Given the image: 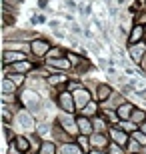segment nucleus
Returning <instances> with one entry per match:
<instances>
[{
    "label": "nucleus",
    "mask_w": 146,
    "mask_h": 154,
    "mask_svg": "<svg viewBox=\"0 0 146 154\" xmlns=\"http://www.w3.org/2000/svg\"><path fill=\"white\" fill-rule=\"evenodd\" d=\"M58 122H60V128L66 132V134H70V136H78V134H80L78 122H76V118H72V114L62 112V114L58 116Z\"/></svg>",
    "instance_id": "1"
},
{
    "label": "nucleus",
    "mask_w": 146,
    "mask_h": 154,
    "mask_svg": "<svg viewBox=\"0 0 146 154\" xmlns=\"http://www.w3.org/2000/svg\"><path fill=\"white\" fill-rule=\"evenodd\" d=\"M56 102H58V106H60V110H64V112H68V114H72L74 110H76L74 96H72V92H68V90H60Z\"/></svg>",
    "instance_id": "2"
},
{
    "label": "nucleus",
    "mask_w": 146,
    "mask_h": 154,
    "mask_svg": "<svg viewBox=\"0 0 146 154\" xmlns=\"http://www.w3.org/2000/svg\"><path fill=\"white\" fill-rule=\"evenodd\" d=\"M72 96H74V102H76V108H78V112L84 108L86 104L92 102V92H90L88 88H84V86H80L78 90H74Z\"/></svg>",
    "instance_id": "3"
},
{
    "label": "nucleus",
    "mask_w": 146,
    "mask_h": 154,
    "mask_svg": "<svg viewBox=\"0 0 146 154\" xmlns=\"http://www.w3.org/2000/svg\"><path fill=\"white\" fill-rule=\"evenodd\" d=\"M46 66L50 68V72H56V70L64 72V70L72 68V62H70L66 56H62V58H48V60H46Z\"/></svg>",
    "instance_id": "4"
},
{
    "label": "nucleus",
    "mask_w": 146,
    "mask_h": 154,
    "mask_svg": "<svg viewBox=\"0 0 146 154\" xmlns=\"http://www.w3.org/2000/svg\"><path fill=\"white\" fill-rule=\"evenodd\" d=\"M30 46H32V54L34 56H48V52H50V48H52V44L48 42V40H44V38L32 40Z\"/></svg>",
    "instance_id": "5"
},
{
    "label": "nucleus",
    "mask_w": 146,
    "mask_h": 154,
    "mask_svg": "<svg viewBox=\"0 0 146 154\" xmlns=\"http://www.w3.org/2000/svg\"><path fill=\"white\" fill-rule=\"evenodd\" d=\"M108 134H110V140L116 142V144H120V146H126V144L130 142L128 132H124L120 126H110V128H108Z\"/></svg>",
    "instance_id": "6"
},
{
    "label": "nucleus",
    "mask_w": 146,
    "mask_h": 154,
    "mask_svg": "<svg viewBox=\"0 0 146 154\" xmlns=\"http://www.w3.org/2000/svg\"><path fill=\"white\" fill-rule=\"evenodd\" d=\"M36 68V64L30 62V60H22V62H16V64H10V66H4L6 72H14V74H26L30 70Z\"/></svg>",
    "instance_id": "7"
},
{
    "label": "nucleus",
    "mask_w": 146,
    "mask_h": 154,
    "mask_svg": "<svg viewBox=\"0 0 146 154\" xmlns=\"http://www.w3.org/2000/svg\"><path fill=\"white\" fill-rule=\"evenodd\" d=\"M128 52H130V58H132L136 64H142V60H144V52H146V42L142 40V42H138V44H130Z\"/></svg>",
    "instance_id": "8"
},
{
    "label": "nucleus",
    "mask_w": 146,
    "mask_h": 154,
    "mask_svg": "<svg viewBox=\"0 0 146 154\" xmlns=\"http://www.w3.org/2000/svg\"><path fill=\"white\" fill-rule=\"evenodd\" d=\"M90 144H92V150H106L110 144H108V136L102 134V132H94L90 136Z\"/></svg>",
    "instance_id": "9"
},
{
    "label": "nucleus",
    "mask_w": 146,
    "mask_h": 154,
    "mask_svg": "<svg viewBox=\"0 0 146 154\" xmlns=\"http://www.w3.org/2000/svg\"><path fill=\"white\" fill-rule=\"evenodd\" d=\"M22 60H28V58H26V52H18V50H4V66H10V64L22 62Z\"/></svg>",
    "instance_id": "10"
},
{
    "label": "nucleus",
    "mask_w": 146,
    "mask_h": 154,
    "mask_svg": "<svg viewBox=\"0 0 146 154\" xmlns=\"http://www.w3.org/2000/svg\"><path fill=\"white\" fill-rule=\"evenodd\" d=\"M76 122H78L80 134H84V136H92V134H94V124H92V120H90V118H86V116L80 114L78 118H76Z\"/></svg>",
    "instance_id": "11"
},
{
    "label": "nucleus",
    "mask_w": 146,
    "mask_h": 154,
    "mask_svg": "<svg viewBox=\"0 0 146 154\" xmlns=\"http://www.w3.org/2000/svg\"><path fill=\"white\" fill-rule=\"evenodd\" d=\"M144 36H146L144 26H142V24H134L132 30L128 32V44H138V42L144 40Z\"/></svg>",
    "instance_id": "12"
},
{
    "label": "nucleus",
    "mask_w": 146,
    "mask_h": 154,
    "mask_svg": "<svg viewBox=\"0 0 146 154\" xmlns=\"http://www.w3.org/2000/svg\"><path fill=\"white\" fill-rule=\"evenodd\" d=\"M112 94H114V92H112V86H108V84H98V86H96V90H94L96 102H106Z\"/></svg>",
    "instance_id": "13"
},
{
    "label": "nucleus",
    "mask_w": 146,
    "mask_h": 154,
    "mask_svg": "<svg viewBox=\"0 0 146 154\" xmlns=\"http://www.w3.org/2000/svg\"><path fill=\"white\" fill-rule=\"evenodd\" d=\"M134 110H136V106L132 102H122L116 108V114H118V118H120V120H130V118H132V114H134Z\"/></svg>",
    "instance_id": "14"
},
{
    "label": "nucleus",
    "mask_w": 146,
    "mask_h": 154,
    "mask_svg": "<svg viewBox=\"0 0 146 154\" xmlns=\"http://www.w3.org/2000/svg\"><path fill=\"white\" fill-rule=\"evenodd\" d=\"M46 82H48L50 86H56L58 90H62V88H66L68 78L64 74H52V76H46Z\"/></svg>",
    "instance_id": "15"
},
{
    "label": "nucleus",
    "mask_w": 146,
    "mask_h": 154,
    "mask_svg": "<svg viewBox=\"0 0 146 154\" xmlns=\"http://www.w3.org/2000/svg\"><path fill=\"white\" fill-rule=\"evenodd\" d=\"M84 150L74 142H64L62 146H58V154H82Z\"/></svg>",
    "instance_id": "16"
},
{
    "label": "nucleus",
    "mask_w": 146,
    "mask_h": 154,
    "mask_svg": "<svg viewBox=\"0 0 146 154\" xmlns=\"http://www.w3.org/2000/svg\"><path fill=\"white\" fill-rule=\"evenodd\" d=\"M80 114H82V116H86V118H90V116H92V118H94V116H98V114H100L98 102H90V104H86L84 108L80 110Z\"/></svg>",
    "instance_id": "17"
},
{
    "label": "nucleus",
    "mask_w": 146,
    "mask_h": 154,
    "mask_svg": "<svg viewBox=\"0 0 146 154\" xmlns=\"http://www.w3.org/2000/svg\"><path fill=\"white\" fill-rule=\"evenodd\" d=\"M92 124H94V132H102V134H104V130H106V126H108L106 116L104 114L94 116V118H92Z\"/></svg>",
    "instance_id": "18"
},
{
    "label": "nucleus",
    "mask_w": 146,
    "mask_h": 154,
    "mask_svg": "<svg viewBox=\"0 0 146 154\" xmlns=\"http://www.w3.org/2000/svg\"><path fill=\"white\" fill-rule=\"evenodd\" d=\"M14 144H16V148L22 150V152H28L30 150V140H28V136H24V134L14 138Z\"/></svg>",
    "instance_id": "19"
},
{
    "label": "nucleus",
    "mask_w": 146,
    "mask_h": 154,
    "mask_svg": "<svg viewBox=\"0 0 146 154\" xmlns=\"http://www.w3.org/2000/svg\"><path fill=\"white\" fill-rule=\"evenodd\" d=\"M38 154H58V146L54 142H50V140H44Z\"/></svg>",
    "instance_id": "20"
},
{
    "label": "nucleus",
    "mask_w": 146,
    "mask_h": 154,
    "mask_svg": "<svg viewBox=\"0 0 146 154\" xmlns=\"http://www.w3.org/2000/svg\"><path fill=\"white\" fill-rule=\"evenodd\" d=\"M2 88H4V94H16L18 90V84H14L8 76H6L4 80H2Z\"/></svg>",
    "instance_id": "21"
},
{
    "label": "nucleus",
    "mask_w": 146,
    "mask_h": 154,
    "mask_svg": "<svg viewBox=\"0 0 146 154\" xmlns=\"http://www.w3.org/2000/svg\"><path fill=\"white\" fill-rule=\"evenodd\" d=\"M120 128H122L124 132H128V134H132V132L140 130L138 128V124L136 122H132V120H120Z\"/></svg>",
    "instance_id": "22"
},
{
    "label": "nucleus",
    "mask_w": 146,
    "mask_h": 154,
    "mask_svg": "<svg viewBox=\"0 0 146 154\" xmlns=\"http://www.w3.org/2000/svg\"><path fill=\"white\" fill-rule=\"evenodd\" d=\"M130 140H134V142H138V146H146V134L142 130H136L130 134Z\"/></svg>",
    "instance_id": "23"
},
{
    "label": "nucleus",
    "mask_w": 146,
    "mask_h": 154,
    "mask_svg": "<svg viewBox=\"0 0 146 154\" xmlns=\"http://www.w3.org/2000/svg\"><path fill=\"white\" fill-rule=\"evenodd\" d=\"M130 120H132V122H136L138 126L144 124V122H146V112H144V110H138V108H136V110H134V114H132V118H130Z\"/></svg>",
    "instance_id": "24"
},
{
    "label": "nucleus",
    "mask_w": 146,
    "mask_h": 154,
    "mask_svg": "<svg viewBox=\"0 0 146 154\" xmlns=\"http://www.w3.org/2000/svg\"><path fill=\"white\" fill-rule=\"evenodd\" d=\"M62 56H66V52L62 48H58V46H52L50 52H48V58H62Z\"/></svg>",
    "instance_id": "25"
},
{
    "label": "nucleus",
    "mask_w": 146,
    "mask_h": 154,
    "mask_svg": "<svg viewBox=\"0 0 146 154\" xmlns=\"http://www.w3.org/2000/svg\"><path fill=\"white\" fill-rule=\"evenodd\" d=\"M108 154H124V146H120V144H116V142H110Z\"/></svg>",
    "instance_id": "26"
},
{
    "label": "nucleus",
    "mask_w": 146,
    "mask_h": 154,
    "mask_svg": "<svg viewBox=\"0 0 146 154\" xmlns=\"http://www.w3.org/2000/svg\"><path fill=\"white\" fill-rule=\"evenodd\" d=\"M8 78H10L14 84H18V86L24 84V74H14V72H10V74H8Z\"/></svg>",
    "instance_id": "27"
},
{
    "label": "nucleus",
    "mask_w": 146,
    "mask_h": 154,
    "mask_svg": "<svg viewBox=\"0 0 146 154\" xmlns=\"http://www.w3.org/2000/svg\"><path fill=\"white\" fill-rule=\"evenodd\" d=\"M66 58L72 62V66H78V64L82 62V60H80V56H78V54H74V52H66Z\"/></svg>",
    "instance_id": "28"
},
{
    "label": "nucleus",
    "mask_w": 146,
    "mask_h": 154,
    "mask_svg": "<svg viewBox=\"0 0 146 154\" xmlns=\"http://www.w3.org/2000/svg\"><path fill=\"white\" fill-rule=\"evenodd\" d=\"M8 154H24V152H22V150H18V148H16V144H14V142H10V148H8Z\"/></svg>",
    "instance_id": "29"
},
{
    "label": "nucleus",
    "mask_w": 146,
    "mask_h": 154,
    "mask_svg": "<svg viewBox=\"0 0 146 154\" xmlns=\"http://www.w3.org/2000/svg\"><path fill=\"white\" fill-rule=\"evenodd\" d=\"M138 24H142V26L146 24V12H140V16H138Z\"/></svg>",
    "instance_id": "30"
},
{
    "label": "nucleus",
    "mask_w": 146,
    "mask_h": 154,
    "mask_svg": "<svg viewBox=\"0 0 146 154\" xmlns=\"http://www.w3.org/2000/svg\"><path fill=\"white\" fill-rule=\"evenodd\" d=\"M90 154H108V152H104V150H90Z\"/></svg>",
    "instance_id": "31"
},
{
    "label": "nucleus",
    "mask_w": 146,
    "mask_h": 154,
    "mask_svg": "<svg viewBox=\"0 0 146 154\" xmlns=\"http://www.w3.org/2000/svg\"><path fill=\"white\" fill-rule=\"evenodd\" d=\"M140 130H142V132L146 134V122H144V124H140Z\"/></svg>",
    "instance_id": "32"
},
{
    "label": "nucleus",
    "mask_w": 146,
    "mask_h": 154,
    "mask_svg": "<svg viewBox=\"0 0 146 154\" xmlns=\"http://www.w3.org/2000/svg\"><path fill=\"white\" fill-rule=\"evenodd\" d=\"M144 32H146V26H144Z\"/></svg>",
    "instance_id": "33"
},
{
    "label": "nucleus",
    "mask_w": 146,
    "mask_h": 154,
    "mask_svg": "<svg viewBox=\"0 0 146 154\" xmlns=\"http://www.w3.org/2000/svg\"><path fill=\"white\" fill-rule=\"evenodd\" d=\"M138 154H142V152H138Z\"/></svg>",
    "instance_id": "34"
}]
</instances>
